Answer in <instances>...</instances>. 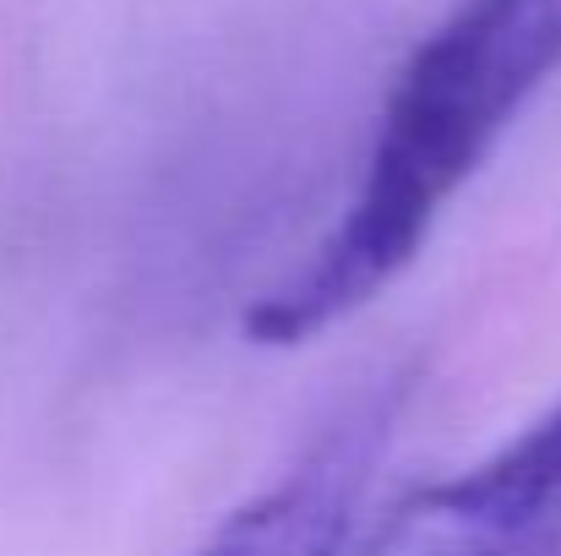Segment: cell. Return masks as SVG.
I'll list each match as a JSON object with an SVG mask.
<instances>
[{
	"instance_id": "obj_1",
	"label": "cell",
	"mask_w": 561,
	"mask_h": 556,
	"mask_svg": "<svg viewBox=\"0 0 561 556\" xmlns=\"http://www.w3.org/2000/svg\"><path fill=\"white\" fill-rule=\"evenodd\" d=\"M557 71L561 0H458L398 71L350 207L245 311V333L289 350L376 300Z\"/></svg>"
},
{
	"instance_id": "obj_2",
	"label": "cell",
	"mask_w": 561,
	"mask_h": 556,
	"mask_svg": "<svg viewBox=\"0 0 561 556\" xmlns=\"http://www.w3.org/2000/svg\"><path fill=\"white\" fill-rule=\"evenodd\" d=\"M355 556H561V404L474 469L398 497Z\"/></svg>"
},
{
	"instance_id": "obj_3",
	"label": "cell",
	"mask_w": 561,
	"mask_h": 556,
	"mask_svg": "<svg viewBox=\"0 0 561 556\" xmlns=\"http://www.w3.org/2000/svg\"><path fill=\"white\" fill-rule=\"evenodd\" d=\"M381 431V404L344 415V425H333L278 486L229 513L196 556H344Z\"/></svg>"
}]
</instances>
